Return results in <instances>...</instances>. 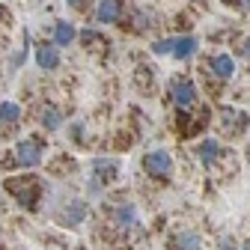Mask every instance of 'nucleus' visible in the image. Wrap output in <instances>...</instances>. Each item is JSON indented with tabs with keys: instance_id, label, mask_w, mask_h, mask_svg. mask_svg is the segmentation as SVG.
Wrapping results in <instances>:
<instances>
[{
	"instance_id": "f257e3e1",
	"label": "nucleus",
	"mask_w": 250,
	"mask_h": 250,
	"mask_svg": "<svg viewBox=\"0 0 250 250\" xmlns=\"http://www.w3.org/2000/svg\"><path fill=\"white\" fill-rule=\"evenodd\" d=\"M42 155H45V140H39V137H24L15 146V164L24 167V170L39 167L42 164Z\"/></svg>"
},
{
	"instance_id": "f03ea898",
	"label": "nucleus",
	"mask_w": 250,
	"mask_h": 250,
	"mask_svg": "<svg viewBox=\"0 0 250 250\" xmlns=\"http://www.w3.org/2000/svg\"><path fill=\"white\" fill-rule=\"evenodd\" d=\"M143 167L152 179H161L167 182L173 176V158L164 152V149H155V152H146V158H143Z\"/></svg>"
},
{
	"instance_id": "7ed1b4c3",
	"label": "nucleus",
	"mask_w": 250,
	"mask_h": 250,
	"mask_svg": "<svg viewBox=\"0 0 250 250\" xmlns=\"http://www.w3.org/2000/svg\"><path fill=\"white\" fill-rule=\"evenodd\" d=\"M170 96H173L176 107L185 110V107H191L197 102V86H194V81H188V78H176L173 86H170Z\"/></svg>"
},
{
	"instance_id": "20e7f679",
	"label": "nucleus",
	"mask_w": 250,
	"mask_h": 250,
	"mask_svg": "<svg viewBox=\"0 0 250 250\" xmlns=\"http://www.w3.org/2000/svg\"><path fill=\"white\" fill-rule=\"evenodd\" d=\"M9 191L24 208H33V197H39V185L36 182H9Z\"/></svg>"
},
{
	"instance_id": "39448f33",
	"label": "nucleus",
	"mask_w": 250,
	"mask_h": 250,
	"mask_svg": "<svg viewBox=\"0 0 250 250\" xmlns=\"http://www.w3.org/2000/svg\"><path fill=\"white\" fill-rule=\"evenodd\" d=\"M36 66H39V69H45V72H54V69L60 66V48H57L54 42H48V45H39V48H36Z\"/></svg>"
},
{
	"instance_id": "423d86ee",
	"label": "nucleus",
	"mask_w": 250,
	"mask_h": 250,
	"mask_svg": "<svg viewBox=\"0 0 250 250\" xmlns=\"http://www.w3.org/2000/svg\"><path fill=\"white\" fill-rule=\"evenodd\" d=\"M86 217V203H81V200H72L66 208H62V214H57V221L62 224V227H78L81 221Z\"/></svg>"
},
{
	"instance_id": "0eeeda50",
	"label": "nucleus",
	"mask_w": 250,
	"mask_h": 250,
	"mask_svg": "<svg viewBox=\"0 0 250 250\" xmlns=\"http://www.w3.org/2000/svg\"><path fill=\"white\" fill-rule=\"evenodd\" d=\"M122 18V0H102L96 9V21L99 24H113Z\"/></svg>"
},
{
	"instance_id": "6e6552de",
	"label": "nucleus",
	"mask_w": 250,
	"mask_h": 250,
	"mask_svg": "<svg viewBox=\"0 0 250 250\" xmlns=\"http://www.w3.org/2000/svg\"><path fill=\"white\" fill-rule=\"evenodd\" d=\"M208 66H211V72L221 78V81H229V78L235 75V60H232L229 54H214Z\"/></svg>"
},
{
	"instance_id": "1a4fd4ad",
	"label": "nucleus",
	"mask_w": 250,
	"mask_h": 250,
	"mask_svg": "<svg viewBox=\"0 0 250 250\" xmlns=\"http://www.w3.org/2000/svg\"><path fill=\"white\" fill-rule=\"evenodd\" d=\"M197 39L194 36H179V39H173V48H170V54L176 57V60H191L194 54H197Z\"/></svg>"
},
{
	"instance_id": "9d476101",
	"label": "nucleus",
	"mask_w": 250,
	"mask_h": 250,
	"mask_svg": "<svg viewBox=\"0 0 250 250\" xmlns=\"http://www.w3.org/2000/svg\"><path fill=\"white\" fill-rule=\"evenodd\" d=\"M116 173H119V164L113 158H96L92 161V176H96L99 182H110Z\"/></svg>"
},
{
	"instance_id": "9b49d317",
	"label": "nucleus",
	"mask_w": 250,
	"mask_h": 250,
	"mask_svg": "<svg viewBox=\"0 0 250 250\" xmlns=\"http://www.w3.org/2000/svg\"><path fill=\"white\" fill-rule=\"evenodd\" d=\"M78 39V30L69 21H57L54 24V45H72Z\"/></svg>"
},
{
	"instance_id": "f8f14e48",
	"label": "nucleus",
	"mask_w": 250,
	"mask_h": 250,
	"mask_svg": "<svg viewBox=\"0 0 250 250\" xmlns=\"http://www.w3.org/2000/svg\"><path fill=\"white\" fill-rule=\"evenodd\" d=\"M217 158H221V143L206 137V140L200 143V161H203L206 167H211V164H217Z\"/></svg>"
},
{
	"instance_id": "ddd939ff",
	"label": "nucleus",
	"mask_w": 250,
	"mask_h": 250,
	"mask_svg": "<svg viewBox=\"0 0 250 250\" xmlns=\"http://www.w3.org/2000/svg\"><path fill=\"white\" fill-rule=\"evenodd\" d=\"M39 122H42L45 131H57V128H62V113H60L57 107H42Z\"/></svg>"
},
{
	"instance_id": "4468645a",
	"label": "nucleus",
	"mask_w": 250,
	"mask_h": 250,
	"mask_svg": "<svg viewBox=\"0 0 250 250\" xmlns=\"http://www.w3.org/2000/svg\"><path fill=\"white\" fill-rule=\"evenodd\" d=\"M113 221H116L119 227H125V229H131V227L137 224V208H134V206H119V208L113 211Z\"/></svg>"
},
{
	"instance_id": "2eb2a0df",
	"label": "nucleus",
	"mask_w": 250,
	"mask_h": 250,
	"mask_svg": "<svg viewBox=\"0 0 250 250\" xmlns=\"http://www.w3.org/2000/svg\"><path fill=\"white\" fill-rule=\"evenodd\" d=\"M21 119V107L15 102H0V125H15Z\"/></svg>"
},
{
	"instance_id": "dca6fc26",
	"label": "nucleus",
	"mask_w": 250,
	"mask_h": 250,
	"mask_svg": "<svg viewBox=\"0 0 250 250\" xmlns=\"http://www.w3.org/2000/svg\"><path fill=\"white\" fill-rule=\"evenodd\" d=\"M176 250H200V235L197 232H179L176 235Z\"/></svg>"
},
{
	"instance_id": "f3484780",
	"label": "nucleus",
	"mask_w": 250,
	"mask_h": 250,
	"mask_svg": "<svg viewBox=\"0 0 250 250\" xmlns=\"http://www.w3.org/2000/svg\"><path fill=\"white\" fill-rule=\"evenodd\" d=\"M170 48H173V39H158V42L152 45V51L158 54V57H161V54H170Z\"/></svg>"
},
{
	"instance_id": "a211bd4d",
	"label": "nucleus",
	"mask_w": 250,
	"mask_h": 250,
	"mask_svg": "<svg viewBox=\"0 0 250 250\" xmlns=\"http://www.w3.org/2000/svg\"><path fill=\"white\" fill-rule=\"evenodd\" d=\"M24 60H27V45H24V48H21L18 54H12V60H9V66H12V69H21V66H24Z\"/></svg>"
},
{
	"instance_id": "6ab92c4d",
	"label": "nucleus",
	"mask_w": 250,
	"mask_h": 250,
	"mask_svg": "<svg viewBox=\"0 0 250 250\" xmlns=\"http://www.w3.org/2000/svg\"><path fill=\"white\" fill-rule=\"evenodd\" d=\"M66 3H69V6H72V9H83V6H86V3H89V0H66Z\"/></svg>"
},
{
	"instance_id": "aec40b11",
	"label": "nucleus",
	"mask_w": 250,
	"mask_h": 250,
	"mask_svg": "<svg viewBox=\"0 0 250 250\" xmlns=\"http://www.w3.org/2000/svg\"><path fill=\"white\" fill-rule=\"evenodd\" d=\"M217 250H235V244H232V241H227V244H221Z\"/></svg>"
},
{
	"instance_id": "412c9836",
	"label": "nucleus",
	"mask_w": 250,
	"mask_h": 250,
	"mask_svg": "<svg viewBox=\"0 0 250 250\" xmlns=\"http://www.w3.org/2000/svg\"><path fill=\"white\" fill-rule=\"evenodd\" d=\"M244 54L250 57V36H247V42H244Z\"/></svg>"
},
{
	"instance_id": "4be33fe9",
	"label": "nucleus",
	"mask_w": 250,
	"mask_h": 250,
	"mask_svg": "<svg viewBox=\"0 0 250 250\" xmlns=\"http://www.w3.org/2000/svg\"><path fill=\"white\" fill-rule=\"evenodd\" d=\"M241 250H250V241H244V247H241Z\"/></svg>"
},
{
	"instance_id": "5701e85b",
	"label": "nucleus",
	"mask_w": 250,
	"mask_h": 250,
	"mask_svg": "<svg viewBox=\"0 0 250 250\" xmlns=\"http://www.w3.org/2000/svg\"><path fill=\"white\" fill-rule=\"evenodd\" d=\"M244 6H247V9H250V0H244Z\"/></svg>"
},
{
	"instance_id": "b1692460",
	"label": "nucleus",
	"mask_w": 250,
	"mask_h": 250,
	"mask_svg": "<svg viewBox=\"0 0 250 250\" xmlns=\"http://www.w3.org/2000/svg\"><path fill=\"white\" fill-rule=\"evenodd\" d=\"M0 238H3V227H0Z\"/></svg>"
},
{
	"instance_id": "393cba45",
	"label": "nucleus",
	"mask_w": 250,
	"mask_h": 250,
	"mask_svg": "<svg viewBox=\"0 0 250 250\" xmlns=\"http://www.w3.org/2000/svg\"><path fill=\"white\" fill-rule=\"evenodd\" d=\"M0 206H3V194H0Z\"/></svg>"
}]
</instances>
